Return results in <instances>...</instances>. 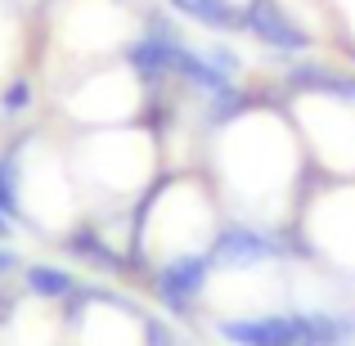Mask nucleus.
Listing matches in <instances>:
<instances>
[{"label":"nucleus","instance_id":"9b49d317","mask_svg":"<svg viewBox=\"0 0 355 346\" xmlns=\"http://www.w3.org/2000/svg\"><path fill=\"white\" fill-rule=\"evenodd\" d=\"M27 108H32V81H27V77L9 81L5 95H0V113H5V117H18V113H27Z\"/></svg>","mask_w":355,"mask_h":346},{"label":"nucleus","instance_id":"20e7f679","mask_svg":"<svg viewBox=\"0 0 355 346\" xmlns=\"http://www.w3.org/2000/svg\"><path fill=\"white\" fill-rule=\"evenodd\" d=\"M279 90L288 99H329V104H351L355 108V72L351 68H333L320 59H288L279 63Z\"/></svg>","mask_w":355,"mask_h":346},{"label":"nucleus","instance_id":"4468645a","mask_svg":"<svg viewBox=\"0 0 355 346\" xmlns=\"http://www.w3.org/2000/svg\"><path fill=\"white\" fill-rule=\"evenodd\" d=\"M5 234H9V216H5V211H0V239H5Z\"/></svg>","mask_w":355,"mask_h":346},{"label":"nucleus","instance_id":"39448f33","mask_svg":"<svg viewBox=\"0 0 355 346\" xmlns=\"http://www.w3.org/2000/svg\"><path fill=\"white\" fill-rule=\"evenodd\" d=\"M211 333L225 346H297L302 342V315H297V306L266 315H220V320H211Z\"/></svg>","mask_w":355,"mask_h":346},{"label":"nucleus","instance_id":"6e6552de","mask_svg":"<svg viewBox=\"0 0 355 346\" xmlns=\"http://www.w3.org/2000/svg\"><path fill=\"white\" fill-rule=\"evenodd\" d=\"M180 18L207 27V32H239V5L234 0H166Z\"/></svg>","mask_w":355,"mask_h":346},{"label":"nucleus","instance_id":"7ed1b4c3","mask_svg":"<svg viewBox=\"0 0 355 346\" xmlns=\"http://www.w3.org/2000/svg\"><path fill=\"white\" fill-rule=\"evenodd\" d=\"M239 32L266 45L275 63L302 59V54L315 50V32L297 23L279 0H239Z\"/></svg>","mask_w":355,"mask_h":346},{"label":"nucleus","instance_id":"423d86ee","mask_svg":"<svg viewBox=\"0 0 355 346\" xmlns=\"http://www.w3.org/2000/svg\"><path fill=\"white\" fill-rule=\"evenodd\" d=\"M302 342L297 346H355V306H297Z\"/></svg>","mask_w":355,"mask_h":346},{"label":"nucleus","instance_id":"f8f14e48","mask_svg":"<svg viewBox=\"0 0 355 346\" xmlns=\"http://www.w3.org/2000/svg\"><path fill=\"white\" fill-rule=\"evenodd\" d=\"M202 54H207V59L216 63L220 72H230V77H239V72H243V59H239V50H234V45H225V41H211Z\"/></svg>","mask_w":355,"mask_h":346},{"label":"nucleus","instance_id":"0eeeda50","mask_svg":"<svg viewBox=\"0 0 355 346\" xmlns=\"http://www.w3.org/2000/svg\"><path fill=\"white\" fill-rule=\"evenodd\" d=\"M63 248H68V257L86 261V266L99 270V275H126V252H117L99 225H77V230H68V234H63Z\"/></svg>","mask_w":355,"mask_h":346},{"label":"nucleus","instance_id":"f257e3e1","mask_svg":"<svg viewBox=\"0 0 355 346\" xmlns=\"http://www.w3.org/2000/svg\"><path fill=\"white\" fill-rule=\"evenodd\" d=\"M216 275V261L207 248L198 252H175V257L157 261L153 279H148V293H153L157 311L175 324H193L198 320V306L207 297V284Z\"/></svg>","mask_w":355,"mask_h":346},{"label":"nucleus","instance_id":"ddd939ff","mask_svg":"<svg viewBox=\"0 0 355 346\" xmlns=\"http://www.w3.org/2000/svg\"><path fill=\"white\" fill-rule=\"evenodd\" d=\"M18 266V257H14V252H9V248H0V279H5L9 275V270H14Z\"/></svg>","mask_w":355,"mask_h":346},{"label":"nucleus","instance_id":"f03ea898","mask_svg":"<svg viewBox=\"0 0 355 346\" xmlns=\"http://www.w3.org/2000/svg\"><path fill=\"white\" fill-rule=\"evenodd\" d=\"M207 252L216 261V270H225V275H252V270H266V266H288L279 225H261V220H243V216H220Z\"/></svg>","mask_w":355,"mask_h":346},{"label":"nucleus","instance_id":"1a4fd4ad","mask_svg":"<svg viewBox=\"0 0 355 346\" xmlns=\"http://www.w3.org/2000/svg\"><path fill=\"white\" fill-rule=\"evenodd\" d=\"M23 288L36 297V302H68L72 288H77V275L63 270V266L36 261V266H23Z\"/></svg>","mask_w":355,"mask_h":346},{"label":"nucleus","instance_id":"9d476101","mask_svg":"<svg viewBox=\"0 0 355 346\" xmlns=\"http://www.w3.org/2000/svg\"><path fill=\"white\" fill-rule=\"evenodd\" d=\"M139 338H144V346H193V338L180 333V324L153 311H144V320H139Z\"/></svg>","mask_w":355,"mask_h":346}]
</instances>
